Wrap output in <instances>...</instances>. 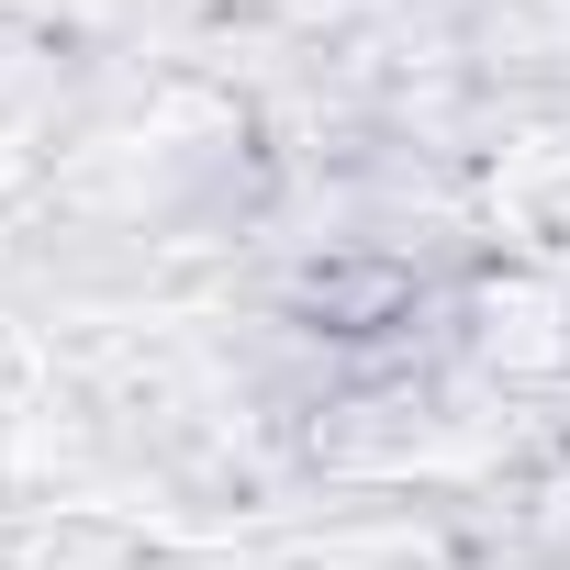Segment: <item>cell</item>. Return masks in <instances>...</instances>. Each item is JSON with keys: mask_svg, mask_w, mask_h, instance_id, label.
Instances as JSON below:
<instances>
[{"mask_svg": "<svg viewBox=\"0 0 570 570\" xmlns=\"http://www.w3.org/2000/svg\"><path fill=\"white\" fill-rule=\"evenodd\" d=\"M292 314L314 336H336V347H370V336H403L425 314V279L403 257H325L303 292H292Z\"/></svg>", "mask_w": 570, "mask_h": 570, "instance_id": "cell-1", "label": "cell"}]
</instances>
